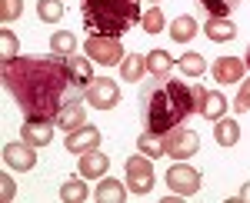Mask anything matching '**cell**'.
I'll return each mask as SVG.
<instances>
[{
	"instance_id": "cell-1",
	"label": "cell",
	"mask_w": 250,
	"mask_h": 203,
	"mask_svg": "<svg viewBox=\"0 0 250 203\" xmlns=\"http://www.w3.org/2000/svg\"><path fill=\"white\" fill-rule=\"evenodd\" d=\"M0 80L27 117L57 120L60 107L74 97L63 57H10L3 60Z\"/></svg>"
},
{
	"instance_id": "cell-2",
	"label": "cell",
	"mask_w": 250,
	"mask_h": 203,
	"mask_svg": "<svg viewBox=\"0 0 250 203\" xmlns=\"http://www.w3.org/2000/svg\"><path fill=\"white\" fill-rule=\"evenodd\" d=\"M140 100H144V127H147V133H157V137L177 130L197 110L193 87L184 80H164V83L150 87L147 97H140Z\"/></svg>"
},
{
	"instance_id": "cell-3",
	"label": "cell",
	"mask_w": 250,
	"mask_h": 203,
	"mask_svg": "<svg viewBox=\"0 0 250 203\" xmlns=\"http://www.w3.org/2000/svg\"><path fill=\"white\" fill-rule=\"evenodd\" d=\"M80 14L87 34L124 37L134 23H140V0H80Z\"/></svg>"
},
{
	"instance_id": "cell-4",
	"label": "cell",
	"mask_w": 250,
	"mask_h": 203,
	"mask_svg": "<svg viewBox=\"0 0 250 203\" xmlns=\"http://www.w3.org/2000/svg\"><path fill=\"white\" fill-rule=\"evenodd\" d=\"M124 173H127V190L137 193V197H147L150 193V186H154V163H150V157L147 153H137L130 157L127 163H124Z\"/></svg>"
},
{
	"instance_id": "cell-5",
	"label": "cell",
	"mask_w": 250,
	"mask_h": 203,
	"mask_svg": "<svg viewBox=\"0 0 250 203\" xmlns=\"http://www.w3.org/2000/svg\"><path fill=\"white\" fill-rule=\"evenodd\" d=\"M94 63L100 67H114V63H124V47H120V37H100V34H87V47H83Z\"/></svg>"
},
{
	"instance_id": "cell-6",
	"label": "cell",
	"mask_w": 250,
	"mask_h": 203,
	"mask_svg": "<svg viewBox=\"0 0 250 203\" xmlns=\"http://www.w3.org/2000/svg\"><path fill=\"white\" fill-rule=\"evenodd\" d=\"M200 150V137L193 130H170L164 133V153H170V160H190L193 153Z\"/></svg>"
},
{
	"instance_id": "cell-7",
	"label": "cell",
	"mask_w": 250,
	"mask_h": 203,
	"mask_svg": "<svg viewBox=\"0 0 250 203\" xmlns=\"http://www.w3.org/2000/svg\"><path fill=\"white\" fill-rule=\"evenodd\" d=\"M200 183H204L200 170H193L187 163H173L167 170V186H170V193H177V197H193L200 190Z\"/></svg>"
},
{
	"instance_id": "cell-8",
	"label": "cell",
	"mask_w": 250,
	"mask_h": 203,
	"mask_svg": "<svg viewBox=\"0 0 250 203\" xmlns=\"http://www.w3.org/2000/svg\"><path fill=\"white\" fill-rule=\"evenodd\" d=\"M87 100L94 110H114L120 103V90L110 77H94V83L87 87Z\"/></svg>"
},
{
	"instance_id": "cell-9",
	"label": "cell",
	"mask_w": 250,
	"mask_h": 203,
	"mask_svg": "<svg viewBox=\"0 0 250 203\" xmlns=\"http://www.w3.org/2000/svg\"><path fill=\"white\" fill-rule=\"evenodd\" d=\"M54 120H43V117H27L23 120V127H20V137H23V143H30V147H47L50 140H54Z\"/></svg>"
},
{
	"instance_id": "cell-10",
	"label": "cell",
	"mask_w": 250,
	"mask_h": 203,
	"mask_svg": "<svg viewBox=\"0 0 250 203\" xmlns=\"http://www.w3.org/2000/svg\"><path fill=\"white\" fill-rule=\"evenodd\" d=\"M90 57H67V77H70V87H74V97L77 93H87V87L94 83V70H90Z\"/></svg>"
},
{
	"instance_id": "cell-11",
	"label": "cell",
	"mask_w": 250,
	"mask_h": 203,
	"mask_svg": "<svg viewBox=\"0 0 250 203\" xmlns=\"http://www.w3.org/2000/svg\"><path fill=\"white\" fill-rule=\"evenodd\" d=\"M83 117H87V107L80 103L77 97H70L63 107H60V113H57V130H63V133H74L77 127H83Z\"/></svg>"
},
{
	"instance_id": "cell-12",
	"label": "cell",
	"mask_w": 250,
	"mask_h": 203,
	"mask_svg": "<svg viewBox=\"0 0 250 203\" xmlns=\"http://www.w3.org/2000/svg\"><path fill=\"white\" fill-rule=\"evenodd\" d=\"M3 163L10 170H34V163H37L34 147L30 143H7L3 147Z\"/></svg>"
},
{
	"instance_id": "cell-13",
	"label": "cell",
	"mask_w": 250,
	"mask_h": 203,
	"mask_svg": "<svg viewBox=\"0 0 250 203\" xmlns=\"http://www.w3.org/2000/svg\"><path fill=\"white\" fill-rule=\"evenodd\" d=\"M63 143H67V150H70V153H87V150H97V147H100V130H97V127H77L70 137H67V140H63Z\"/></svg>"
},
{
	"instance_id": "cell-14",
	"label": "cell",
	"mask_w": 250,
	"mask_h": 203,
	"mask_svg": "<svg viewBox=\"0 0 250 203\" xmlns=\"http://www.w3.org/2000/svg\"><path fill=\"white\" fill-rule=\"evenodd\" d=\"M210 70H213V80H220V83H237V80H244L247 63H244V60H237V57H220Z\"/></svg>"
},
{
	"instance_id": "cell-15",
	"label": "cell",
	"mask_w": 250,
	"mask_h": 203,
	"mask_svg": "<svg viewBox=\"0 0 250 203\" xmlns=\"http://www.w3.org/2000/svg\"><path fill=\"white\" fill-rule=\"evenodd\" d=\"M107 166H110V160H107L100 150H87V153H80V160H77L80 177H87V180L104 177V173H107Z\"/></svg>"
},
{
	"instance_id": "cell-16",
	"label": "cell",
	"mask_w": 250,
	"mask_h": 203,
	"mask_svg": "<svg viewBox=\"0 0 250 203\" xmlns=\"http://www.w3.org/2000/svg\"><path fill=\"white\" fill-rule=\"evenodd\" d=\"M213 140H217L220 147H233V143L240 140V127H237V120H230V117L213 120Z\"/></svg>"
},
{
	"instance_id": "cell-17",
	"label": "cell",
	"mask_w": 250,
	"mask_h": 203,
	"mask_svg": "<svg viewBox=\"0 0 250 203\" xmlns=\"http://www.w3.org/2000/svg\"><path fill=\"white\" fill-rule=\"evenodd\" d=\"M227 97L217 90H207V97H204V103H200V113L207 117V120H220V117H227Z\"/></svg>"
},
{
	"instance_id": "cell-18",
	"label": "cell",
	"mask_w": 250,
	"mask_h": 203,
	"mask_svg": "<svg viewBox=\"0 0 250 203\" xmlns=\"http://www.w3.org/2000/svg\"><path fill=\"white\" fill-rule=\"evenodd\" d=\"M204 34L220 43V40H233V37H237V27H233L227 17H210L207 23H204Z\"/></svg>"
},
{
	"instance_id": "cell-19",
	"label": "cell",
	"mask_w": 250,
	"mask_h": 203,
	"mask_svg": "<svg viewBox=\"0 0 250 203\" xmlns=\"http://www.w3.org/2000/svg\"><path fill=\"white\" fill-rule=\"evenodd\" d=\"M124 197H127V183H117V180H104L94 190L97 203H124Z\"/></svg>"
},
{
	"instance_id": "cell-20",
	"label": "cell",
	"mask_w": 250,
	"mask_h": 203,
	"mask_svg": "<svg viewBox=\"0 0 250 203\" xmlns=\"http://www.w3.org/2000/svg\"><path fill=\"white\" fill-rule=\"evenodd\" d=\"M83 180H87V177H70L67 183L60 186V200L63 203H83L87 197H90V190H87Z\"/></svg>"
},
{
	"instance_id": "cell-21",
	"label": "cell",
	"mask_w": 250,
	"mask_h": 203,
	"mask_svg": "<svg viewBox=\"0 0 250 203\" xmlns=\"http://www.w3.org/2000/svg\"><path fill=\"white\" fill-rule=\"evenodd\" d=\"M170 54L167 50H150L147 54V74L150 77H157V80H167L170 77Z\"/></svg>"
},
{
	"instance_id": "cell-22",
	"label": "cell",
	"mask_w": 250,
	"mask_h": 203,
	"mask_svg": "<svg viewBox=\"0 0 250 203\" xmlns=\"http://www.w3.org/2000/svg\"><path fill=\"white\" fill-rule=\"evenodd\" d=\"M144 70H147V57L144 54H127L124 63H120V77L124 80H134V83L144 77Z\"/></svg>"
},
{
	"instance_id": "cell-23",
	"label": "cell",
	"mask_w": 250,
	"mask_h": 203,
	"mask_svg": "<svg viewBox=\"0 0 250 203\" xmlns=\"http://www.w3.org/2000/svg\"><path fill=\"white\" fill-rule=\"evenodd\" d=\"M197 37V20L193 17H177L170 23V40H177V43H187V40Z\"/></svg>"
},
{
	"instance_id": "cell-24",
	"label": "cell",
	"mask_w": 250,
	"mask_h": 203,
	"mask_svg": "<svg viewBox=\"0 0 250 203\" xmlns=\"http://www.w3.org/2000/svg\"><path fill=\"white\" fill-rule=\"evenodd\" d=\"M74 50H77V37H74V34H63V30H60V34H54V37H50V54L70 57Z\"/></svg>"
},
{
	"instance_id": "cell-25",
	"label": "cell",
	"mask_w": 250,
	"mask_h": 203,
	"mask_svg": "<svg viewBox=\"0 0 250 203\" xmlns=\"http://www.w3.org/2000/svg\"><path fill=\"white\" fill-rule=\"evenodd\" d=\"M177 67H180V74H187V77H200L204 70H207V60L200 54H184L180 60H177Z\"/></svg>"
},
{
	"instance_id": "cell-26",
	"label": "cell",
	"mask_w": 250,
	"mask_h": 203,
	"mask_svg": "<svg viewBox=\"0 0 250 203\" xmlns=\"http://www.w3.org/2000/svg\"><path fill=\"white\" fill-rule=\"evenodd\" d=\"M137 147H140V153H147L150 160H157V157H164V137H157V133H144V137L137 140Z\"/></svg>"
},
{
	"instance_id": "cell-27",
	"label": "cell",
	"mask_w": 250,
	"mask_h": 203,
	"mask_svg": "<svg viewBox=\"0 0 250 203\" xmlns=\"http://www.w3.org/2000/svg\"><path fill=\"white\" fill-rule=\"evenodd\" d=\"M37 14L47 23H57L63 17V0H37Z\"/></svg>"
},
{
	"instance_id": "cell-28",
	"label": "cell",
	"mask_w": 250,
	"mask_h": 203,
	"mask_svg": "<svg viewBox=\"0 0 250 203\" xmlns=\"http://www.w3.org/2000/svg\"><path fill=\"white\" fill-rule=\"evenodd\" d=\"M237 3H240V0H200V7H204L210 17H230L233 10H237Z\"/></svg>"
},
{
	"instance_id": "cell-29",
	"label": "cell",
	"mask_w": 250,
	"mask_h": 203,
	"mask_svg": "<svg viewBox=\"0 0 250 203\" xmlns=\"http://www.w3.org/2000/svg\"><path fill=\"white\" fill-rule=\"evenodd\" d=\"M140 23H144V30H147V34H160L167 20H164V10H160V7H154V10H147V14L140 17Z\"/></svg>"
},
{
	"instance_id": "cell-30",
	"label": "cell",
	"mask_w": 250,
	"mask_h": 203,
	"mask_svg": "<svg viewBox=\"0 0 250 203\" xmlns=\"http://www.w3.org/2000/svg\"><path fill=\"white\" fill-rule=\"evenodd\" d=\"M20 10H23V0H0V23L17 20Z\"/></svg>"
},
{
	"instance_id": "cell-31",
	"label": "cell",
	"mask_w": 250,
	"mask_h": 203,
	"mask_svg": "<svg viewBox=\"0 0 250 203\" xmlns=\"http://www.w3.org/2000/svg\"><path fill=\"white\" fill-rule=\"evenodd\" d=\"M0 50H3V60H10V57H17L20 54V43H17V37L3 27L0 30Z\"/></svg>"
},
{
	"instance_id": "cell-32",
	"label": "cell",
	"mask_w": 250,
	"mask_h": 203,
	"mask_svg": "<svg viewBox=\"0 0 250 203\" xmlns=\"http://www.w3.org/2000/svg\"><path fill=\"white\" fill-rule=\"evenodd\" d=\"M233 110L237 113H250V80H240V90L233 100Z\"/></svg>"
},
{
	"instance_id": "cell-33",
	"label": "cell",
	"mask_w": 250,
	"mask_h": 203,
	"mask_svg": "<svg viewBox=\"0 0 250 203\" xmlns=\"http://www.w3.org/2000/svg\"><path fill=\"white\" fill-rule=\"evenodd\" d=\"M0 186H3V190H0V200H3V203H10L14 197H17V183L10 180V173H3V177H0Z\"/></svg>"
},
{
	"instance_id": "cell-34",
	"label": "cell",
	"mask_w": 250,
	"mask_h": 203,
	"mask_svg": "<svg viewBox=\"0 0 250 203\" xmlns=\"http://www.w3.org/2000/svg\"><path fill=\"white\" fill-rule=\"evenodd\" d=\"M233 200H250V183H244V190H240V193H237Z\"/></svg>"
},
{
	"instance_id": "cell-35",
	"label": "cell",
	"mask_w": 250,
	"mask_h": 203,
	"mask_svg": "<svg viewBox=\"0 0 250 203\" xmlns=\"http://www.w3.org/2000/svg\"><path fill=\"white\" fill-rule=\"evenodd\" d=\"M244 63H247V70H250V50H247V60H244Z\"/></svg>"
}]
</instances>
